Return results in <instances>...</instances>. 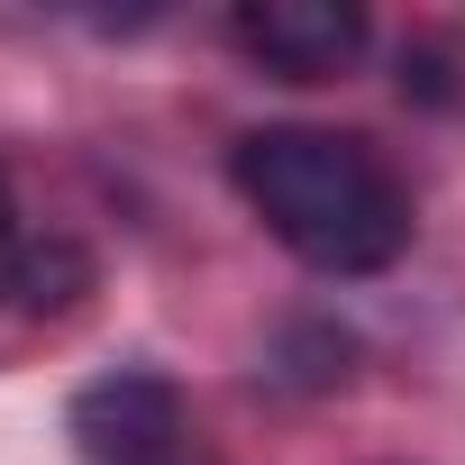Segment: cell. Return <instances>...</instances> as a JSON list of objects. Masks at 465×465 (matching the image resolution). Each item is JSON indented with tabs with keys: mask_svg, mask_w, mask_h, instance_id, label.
Returning <instances> with one entry per match:
<instances>
[{
	"mask_svg": "<svg viewBox=\"0 0 465 465\" xmlns=\"http://www.w3.org/2000/svg\"><path fill=\"white\" fill-rule=\"evenodd\" d=\"M228 37L283 83H320V74L365 55V10L356 0H247L228 19Z\"/></svg>",
	"mask_w": 465,
	"mask_h": 465,
	"instance_id": "obj_3",
	"label": "cell"
},
{
	"mask_svg": "<svg viewBox=\"0 0 465 465\" xmlns=\"http://www.w3.org/2000/svg\"><path fill=\"white\" fill-rule=\"evenodd\" d=\"M401 92H420V101H456L447 55H401Z\"/></svg>",
	"mask_w": 465,
	"mask_h": 465,
	"instance_id": "obj_5",
	"label": "cell"
},
{
	"mask_svg": "<svg viewBox=\"0 0 465 465\" xmlns=\"http://www.w3.org/2000/svg\"><path fill=\"white\" fill-rule=\"evenodd\" d=\"M74 447H83V465H210L192 401L146 365H119L74 392Z\"/></svg>",
	"mask_w": 465,
	"mask_h": 465,
	"instance_id": "obj_2",
	"label": "cell"
},
{
	"mask_svg": "<svg viewBox=\"0 0 465 465\" xmlns=\"http://www.w3.org/2000/svg\"><path fill=\"white\" fill-rule=\"evenodd\" d=\"M247 210L311 265V274H383L411 247V192L365 137L338 128H247L238 155Z\"/></svg>",
	"mask_w": 465,
	"mask_h": 465,
	"instance_id": "obj_1",
	"label": "cell"
},
{
	"mask_svg": "<svg viewBox=\"0 0 465 465\" xmlns=\"http://www.w3.org/2000/svg\"><path fill=\"white\" fill-rule=\"evenodd\" d=\"M28 219H19V192H10V173H0V302H10L19 283H28Z\"/></svg>",
	"mask_w": 465,
	"mask_h": 465,
	"instance_id": "obj_4",
	"label": "cell"
}]
</instances>
